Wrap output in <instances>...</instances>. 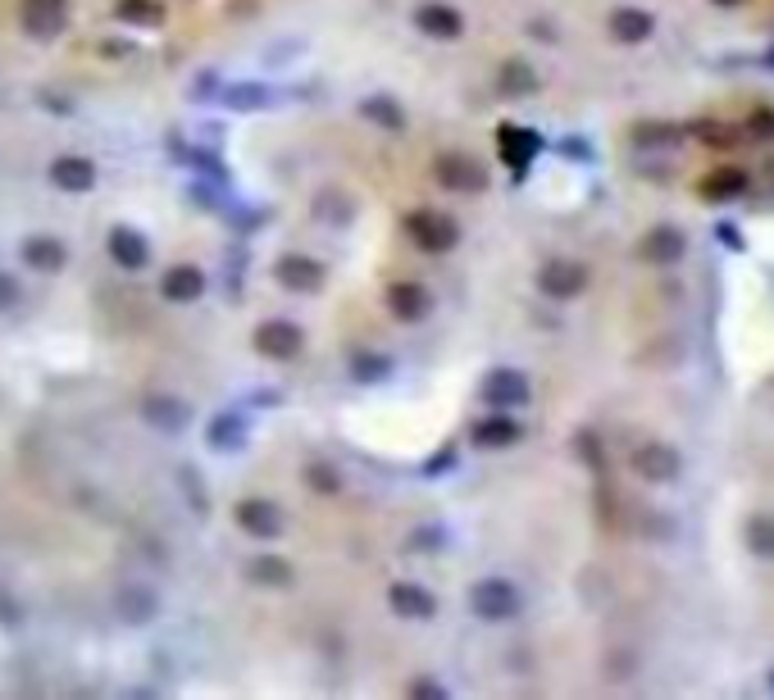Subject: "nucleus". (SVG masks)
I'll return each mask as SVG.
<instances>
[{
  "label": "nucleus",
  "mask_w": 774,
  "mask_h": 700,
  "mask_svg": "<svg viewBox=\"0 0 774 700\" xmlns=\"http://www.w3.org/2000/svg\"><path fill=\"white\" fill-rule=\"evenodd\" d=\"M469 606L478 619H488V623H502V619H515L519 614V587L506 582V578H488V582H478L474 596H469Z\"/></svg>",
  "instance_id": "1"
},
{
  "label": "nucleus",
  "mask_w": 774,
  "mask_h": 700,
  "mask_svg": "<svg viewBox=\"0 0 774 700\" xmlns=\"http://www.w3.org/2000/svg\"><path fill=\"white\" fill-rule=\"evenodd\" d=\"M634 473L643 478V482H656V487H665V482H674L679 478V469H684V460H679V450L674 446H665V441H643L638 450H634Z\"/></svg>",
  "instance_id": "2"
},
{
  "label": "nucleus",
  "mask_w": 774,
  "mask_h": 700,
  "mask_svg": "<svg viewBox=\"0 0 774 700\" xmlns=\"http://www.w3.org/2000/svg\"><path fill=\"white\" fill-rule=\"evenodd\" d=\"M406 232H410V241L419 246V250H452L456 246V223L447 219V214H438V210H415L410 219H406Z\"/></svg>",
  "instance_id": "3"
},
{
  "label": "nucleus",
  "mask_w": 774,
  "mask_h": 700,
  "mask_svg": "<svg viewBox=\"0 0 774 700\" xmlns=\"http://www.w3.org/2000/svg\"><path fill=\"white\" fill-rule=\"evenodd\" d=\"M538 287H543V296H552V300H574L578 291L588 287V269L578 264V260H552V264H543Z\"/></svg>",
  "instance_id": "4"
},
{
  "label": "nucleus",
  "mask_w": 774,
  "mask_h": 700,
  "mask_svg": "<svg viewBox=\"0 0 774 700\" xmlns=\"http://www.w3.org/2000/svg\"><path fill=\"white\" fill-rule=\"evenodd\" d=\"M684 250H688V241H684V232H679V228H669V223H656V228H652V232L643 237L638 256H643L647 264L665 269V264H679V260H684Z\"/></svg>",
  "instance_id": "5"
},
{
  "label": "nucleus",
  "mask_w": 774,
  "mask_h": 700,
  "mask_svg": "<svg viewBox=\"0 0 774 700\" xmlns=\"http://www.w3.org/2000/svg\"><path fill=\"white\" fill-rule=\"evenodd\" d=\"M256 350H260V356H269V360H292L297 350H301V328L297 323H282V319L260 323L256 328Z\"/></svg>",
  "instance_id": "6"
},
{
  "label": "nucleus",
  "mask_w": 774,
  "mask_h": 700,
  "mask_svg": "<svg viewBox=\"0 0 774 700\" xmlns=\"http://www.w3.org/2000/svg\"><path fill=\"white\" fill-rule=\"evenodd\" d=\"M19 14L32 37H56L69 23V0H23Z\"/></svg>",
  "instance_id": "7"
},
{
  "label": "nucleus",
  "mask_w": 774,
  "mask_h": 700,
  "mask_svg": "<svg viewBox=\"0 0 774 700\" xmlns=\"http://www.w3.org/2000/svg\"><path fill=\"white\" fill-rule=\"evenodd\" d=\"M483 400H488L493 410H515V406H524V400H528V382H524V373H515V369H497V373H488V382H483Z\"/></svg>",
  "instance_id": "8"
},
{
  "label": "nucleus",
  "mask_w": 774,
  "mask_h": 700,
  "mask_svg": "<svg viewBox=\"0 0 774 700\" xmlns=\"http://www.w3.org/2000/svg\"><path fill=\"white\" fill-rule=\"evenodd\" d=\"M438 182L447 191H460V196H474V191L488 187V178H483V169L469 156H443L438 160Z\"/></svg>",
  "instance_id": "9"
},
{
  "label": "nucleus",
  "mask_w": 774,
  "mask_h": 700,
  "mask_svg": "<svg viewBox=\"0 0 774 700\" xmlns=\"http://www.w3.org/2000/svg\"><path fill=\"white\" fill-rule=\"evenodd\" d=\"M201 291H206V273H201L197 264H173V269L165 273V282H160V296L173 300V306L201 300Z\"/></svg>",
  "instance_id": "10"
},
{
  "label": "nucleus",
  "mask_w": 774,
  "mask_h": 700,
  "mask_svg": "<svg viewBox=\"0 0 774 700\" xmlns=\"http://www.w3.org/2000/svg\"><path fill=\"white\" fill-rule=\"evenodd\" d=\"M232 514L251 537H278L282 532V514H278V506H269V500H241Z\"/></svg>",
  "instance_id": "11"
},
{
  "label": "nucleus",
  "mask_w": 774,
  "mask_h": 700,
  "mask_svg": "<svg viewBox=\"0 0 774 700\" xmlns=\"http://www.w3.org/2000/svg\"><path fill=\"white\" fill-rule=\"evenodd\" d=\"M110 260H115L119 269L137 273V269H147V260H151V246L141 241L132 228H115V232H110Z\"/></svg>",
  "instance_id": "12"
},
{
  "label": "nucleus",
  "mask_w": 774,
  "mask_h": 700,
  "mask_svg": "<svg viewBox=\"0 0 774 700\" xmlns=\"http://www.w3.org/2000/svg\"><path fill=\"white\" fill-rule=\"evenodd\" d=\"M387 306H393L397 319L415 323V319H424V314L433 310V296H428L419 282H397L393 291H387Z\"/></svg>",
  "instance_id": "13"
},
{
  "label": "nucleus",
  "mask_w": 774,
  "mask_h": 700,
  "mask_svg": "<svg viewBox=\"0 0 774 700\" xmlns=\"http://www.w3.org/2000/svg\"><path fill=\"white\" fill-rule=\"evenodd\" d=\"M652 14L647 10H634V6H619L615 14H611V32H615V41H624V46H643L647 37H652Z\"/></svg>",
  "instance_id": "14"
},
{
  "label": "nucleus",
  "mask_w": 774,
  "mask_h": 700,
  "mask_svg": "<svg viewBox=\"0 0 774 700\" xmlns=\"http://www.w3.org/2000/svg\"><path fill=\"white\" fill-rule=\"evenodd\" d=\"M51 182L60 187V191H91V182H96V169H91V160H82V156H60L56 164H51Z\"/></svg>",
  "instance_id": "15"
},
{
  "label": "nucleus",
  "mask_w": 774,
  "mask_h": 700,
  "mask_svg": "<svg viewBox=\"0 0 774 700\" xmlns=\"http://www.w3.org/2000/svg\"><path fill=\"white\" fill-rule=\"evenodd\" d=\"M393 610H397L401 619H433L438 600H433L419 582H397V587H393Z\"/></svg>",
  "instance_id": "16"
},
{
  "label": "nucleus",
  "mask_w": 774,
  "mask_h": 700,
  "mask_svg": "<svg viewBox=\"0 0 774 700\" xmlns=\"http://www.w3.org/2000/svg\"><path fill=\"white\" fill-rule=\"evenodd\" d=\"M278 282L292 287V291H315L324 282V264H315L310 256H287L278 264Z\"/></svg>",
  "instance_id": "17"
},
{
  "label": "nucleus",
  "mask_w": 774,
  "mask_h": 700,
  "mask_svg": "<svg viewBox=\"0 0 774 700\" xmlns=\"http://www.w3.org/2000/svg\"><path fill=\"white\" fill-rule=\"evenodd\" d=\"M415 23L428 32V37H443V41H452V37H460V10H452V6H419V14H415Z\"/></svg>",
  "instance_id": "18"
},
{
  "label": "nucleus",
  "mask_w": 774,
  "mask_h": 700,
  "mask_svg": "<svg viewBox=\"0 0 774 700\" xmlns=\"http://www.w3.org/2000/svg\"><path fill=\"white\" fill-rule=\"evenodd\" d=\"M115 614H119L123 623H147V619L156 614V596H151L147 587H123V591L115 596Z\"/></svg>",
  "instance_id": "19"
},
{
  "label": "nucleus",
  "mask_w": 774,
  "mask_h": 700,
  "mask_svg": "<svg viewBox=\"0 0 774 700\" xmlns=\"http://www.w3.org/2000/svg\"><path fill=\"white\" fill-rule=\"evenodd\" d=\"M538 137L534 132H524V128H502V160L510 164V169H524L528 160L538 156Z\"/></svg>",
  "instance_id": "20"
},
{
  "label": "nucleus",
  "mask_w": 774,
  "mask_h": 700,
  "mask_svg": "<svg viewBox=\"0 0 774 700\" xmlns=\"http://www.w3.org/2000/svg\"><path fill=\"white\" fill-rule=\"evenodd\" d=\"M23 260H28L32 269L56 273V269H64V246H60L56 237H32V241L23 246Z\"/></svg>",
  "instance_id": "21"
},
{
  "label": "nucleus",
  "mask_w": 774,
  "mask_h": 700,
  "mask_svg": "<svg viewBox=\"0 0 774 700\" xmlns=\"http://www.w3.org/2000/svg\"><path fill=\"white\" fill-rule=\"evenodd\" d=\"M474 441L488 446V450H502V446H515V441H519V428H515L510 419H483V423L474 428Z\"/></svg>",
  "instance_id": "22"
},
{
  "label": "nucleus",
  "mask_w": 774,
  "mask_h": 700,
  "mask_svg": "<svg viewBox=\"0 0 774 700\" xmlns=\"http://www.w3.org/2000/svg\"><path fill=\"white\" fill-rule=\"evenodd\" d=\"M147 419L173 432V428H182V423H187V410H182V400H169V396H151V400H147Z\"/></svg>",
  "instance_id": "23"
},
{
  "label": "nucleus",
  "mask_w": 774,
  "mask_h": 700,
  "mask_svg": "<svg viewBox=\"0 0 774 700\" xmlns=\"http://www.w3.org/2000/svg\"><path fill=\"white\" fill-rule=\"evenodd\" d=\"M502 91H506V96H534V91H538V73L528 69V64H519V60H510V64L502 69Z\"/></svg>",
  "instance_id": "24"
},
{
  "label": "nucleus",
  "mask_w": 774,
  "mask_h": 700,
  "mask_svg": "<svg viewBox=\"0 0 774 700\" xmlns=\"http://www.w3.org/2000/svg\"><path fill=\"white\" fill-rule=\"evenodd\" d=\"M743 187H747V173L743 169H720V173L706 178V196L711 200H734Z\"/></svg>",
  "instance_id": "25"
},
{
  "label": "nucleus",
  "mask_w": 774,
  "mask_h": 700,
  "mask_svg": "<svg viewBox=\"0 0 774 700\" xmlns=\"http://www.w3.org/2000/svg\"><path fill=\"white\" fill-rule=\"evenodd\" d=\"M747 546H752V556L774 560V519H770V514H756V519L747 523Z\"/></svg>",
  "instance_id": "26"
},
{
  "label": "nucleus",
  "mask_w": 774,
  "mask_h": 700,
  "mask_svg": "<svg viewBox=\"0 0 774 700\" xmlns=\"http://www.w3.org/2000/svg\"><path fill=\"white\" fill-rule=\"evenodd\" d=\"M365 114H369L378 128H393V132H401V128H406V114H401L397 100H383V96H374V100H365Z\"/></svg>",
  "instance_id": "27"
},
{
  "label": "nucleus",
  "mask_w": 774,
  "mask_h": 700,
  "mask_svg": "<svg viewBox=\"0 0 774 700\" xmlns=\"http://www.w3.org/2000/svg\"><path fill=\"white\" fill-rule=\"evenodd\" d=\"M251 578L265 582V587H287V582H292V569H287L278 556H260V560L251 564Z\"/></svg>",
  "instance_id": "28"
},
{
  "label": "nucleus",
  "mask_w": 774,
  "mask_h": 700,
  "mask_svg": "<svg viewBox=\"0 0 774 700\" xmlns=\"http://www.w3.org/2000/svg\"><path fill=\"white\" fill-rule=\"evenodd\" d=\"M119 14H123V19H132V23H156V19H160V10L151 6V0H123Z\"/></svg>",
  "instance_id": "29"
},
{
  "label": "nucleus",
  "mask_w": 774,
  "mask_h": 700,
  "mask_svg": "<svg viewBox=\"0 0 774 700\" xmlns=\"http://www.w3.org/2000/svg\"><path fill=\"white\" fill-rule=\"evenodd\" d=\"M383 373H387V360H378V356H360V360H356V378H360V382L383 378Z\"/></svg>",
  "instance_id": "30"
},
{
  "label": "nucleus",
  "mask_w": 774,
  "mask_h": 700,
  "mask_svg": "<svg viewBox=\"0 0 774 700\" xmlns=\"http://www.w3.org/2000/svg\"><path fill=\"white\" fill-rule=\"evenodd\" d=\"M310 487H315V491H337L343 482H337V473H333V469H324V464H310Z\"/></svg>",
  "instance_id": "31"
},
{
  "label": "nucleus",
  "mask_w": 774,
  "mask_h": 700,
  "mask_svg": "<svg viewBox=\"0 0 774 700\" xmlns=\"http://www.w3.org/2000/svg\"><path fill=\"white\" fill-rule=\"evenodd\" d=\"M265 100V91H256V87H241V91H228V106H260Z\"/></svg>",
  "instance_id": "32"
},
{
  "label": "nucleus",
  "mask_w": 774,
  "mask_h": 700,
  "mask_svg": "<svg viewBox=\"0 0 774 700\" xmlns=\"http://www.w3.org/2000/svg\"><path fill=\"white\" fill-rule=\"evenodd\" d=\"M752 128H756L761 137H774V114H770V110H761V114H752Z\"/></svg>",
  "instance_id": "33"
},
{
  "label": "nucleus",
  "mask_w": 774,
  "mask_h": 700,
  "mask_svg": "<svg viewBox=\"0 0 774 700\" xmlns=\"http://www.w3.org/2000/svg\"><path fill=\"white\" fill-rule=\"evenodd\" d=\"M14 296H19V291H14V282H10L6 273H0V310H10V306H14Z\"/></svg>",
  "instance_id": "34"
},
{
  "label": "nucleus",
  "mask_w": 774,
  "mask_h": 700,
  "mask_svg": "<svg viewBox=\"0 0 774 700\" xmlns=\"http://www.w3.org/2000/svg\"><path fill=\"white\" fill-rule=\"evenodd\" d=\"M410 691H415V696H447V691H443L438 682H415Z\"/></svg>",
  "instance_id": "35"
},
{
  "label": "nucleus",
  "mask_w": 774,
  "mask_h": 700,
  "mask_svg": "<svg viewBox=\"0 0 774 700\" xmlns=\"http://www.w3.org/2000/svg\"><path fill=\"white\" fill-rule=\"evenodd\" d=\"M724 6H734V0H724Z\"/></svg>",
  "instance_id": "36"
},
{
  "label": "nucleus",
  "mask_w": 774,
  "mask_h": 700,
  "mask_svg": "<svg viewBox=\"0 0 774 700\" xmlns=\"http://www.w3.org/2000/svg\"><path fill=\"white\" fill-rule=\"evenodd\" d=\"M770 682H774V678H770Z\"/></svg>",
  "instance_id": "37"
}]
</instances>
